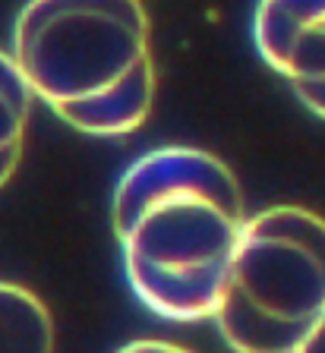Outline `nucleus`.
<instances>
[{
    "instance_id": "obj_4",
    "label": "nucleus",
    "mask_w": 325,
    "mask_h": 353,
    "mask_svg": "<svg viewBox=\"0 0 325 353\" xmlns=\"http://www.w3.org/2000/svg\"><path fill=\"white\" fill-rule=\"evenodd\" d=\"M253 44L303 108L325 120V0H259Z\"/></svg>"
},
{
    "instance_id": "obj_5",
    "label": "nucleus",
    "mask_w": 325,
    "mask_h": 353,
    "mask_svg": "<svg viewBox=\"0 0 325 353\" xmlns=\"http://www.w3.org/2000/svg\"><path fill=\"white\" fill-rule=\"evenodd\" d=\"M57 328L51 309L29 287L0 281V353H54Z\"/></svg>"
},
{
    "instance_id": "obj_6",
    "label": "nucleus",
    "mask_w": 325,
    "mask_h": 353,
    "mask_svg": "<svg viewBox=\"0 0 325 353\" xmlns=\"http://www.w3.org/2000/svg\"><path fill=\"white\" fill-rule=\"evenodd\" d=\"M32 98L10 51L0 48V190L10 183L26 152V136L32 123Z\"/></svg>"
},
{
    "instance_id": "obj_2",
    "label": "nucleus",
    "mask_w": 325,
    "mask_h": 353,
    "mask_svg": "<svg viewBox=\"0 0 325 353\" xmlns=\"http://www.w3.org/2000/svg\"><path fill=\"white\" fill-rule=\"evenodd\" d=\"M10 57L35 101L95 139L133 136L155 108L158 70L142 0H26Z\"/></svg>"
},
{
    "instance_id": "obj_8",
    "label": "nucleus",
    "mask_w": 325,
    "mask_h": 353,
    "mask_svg": "<svg viewBox=\"0 0 325 353\" xmlns=\"http://www.w3.org/2000/svg\"><path fill=\"white\" fill-rule=\"evenodd\" d=\"M297 353H325V316L319 319V325L310 331V338L303 341Z\"/></svg>"
},
{
    "instance_id": "obj_3",
    "label": "nucleus",
    "mask_w": 325,
    "mask_h": 353,
    "mask_svg": "<svg viewBox=\"0 0 325 353\" xmlns=\"http://www.w3.org/2000/svg\"><path fill=\"white\" fill-rule=\"evenodd\" d=\"M325 316V218L303 205L250 214L212 322L234 353H297Z\"/></svg>"
},
{
    "instance_id": "obj_7",
    "label": "nucleus",
    "mask_w": 325,
    "mask_h": 353,
    "mask_svg": "<svg viewBox=\"0 0 325 353\" xmlns=\"http://www.w3.org/2000/svg\"><path fill=\"white\" fill-rule=\"evenodd\" d=\"M114 353H196V350H190L184 344H174V341H161V338H139L117 347Z\"/></svg>"
},
{
    "instance_id": "obj_1",
    "label": "nucleus",
    "mask_w": 325,
    "mask_h": 353,
    "mask_svg": "<svg viewBox=\"0 0 325 353\" xmlns=\"http://www.w3.org/2000/svg\"><path fill=\"white\" fill-rule=\"evenodd\" d=\"M240 180L218 154L161 145L117 176L111 228L126 284L164 322L212 319L246 224Z\"/></svg>"
}]
</instances>
